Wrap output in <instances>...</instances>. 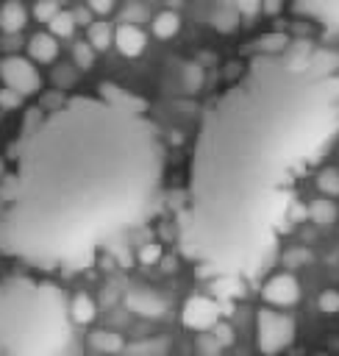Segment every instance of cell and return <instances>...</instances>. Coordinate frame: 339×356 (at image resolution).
<instances>
[{
  "label": "cell",
  "instance_id": "6da1fadb",
  "mask_svg": "<svg viewBox=\"0 0 339 356\" xmlns=\"http://www.w3.org/2000/svg\"><path fill=\"white\" fill-rule=\"evenodd\" d=\"M339 136V53H256L197 125L178 248L200 278H253L292 220L297 181Z\"/></svg>",
  "mask_w": 339,
  "mask_h": 356
},
{
  "label": "cell",
  "instance_id": "7a4b0ae2",
  "mask_svg": "<svg viewBox=\"0 0 339 356\" xmlns=\"http://www.w3.org/2000/svg\"><path fill=\"white\" fill-rule=\"evenodd\" d=\"M0 181V250L39 270H78L161 203L164 142L147 103L114 83L31 111Z\"/></svg>",
  "mask_w": 339,
  "mask_h": 356
},
{
  "label": "cell",
  "instance_id": "3957f363",
  "mask_svg": "<svg viewBox=\"0 0 339 356\" xmlns=\"http://www.w3.org/2000/svg\"><path fill=\"white\" fill-rule=\"evenodd\" d=\"M72 323L69 300L56 284L0 278V356H67Z\"/></svg>",
  "mask_w": 339,
  "mask_h": 356
},
{
  "label": "cell",
  "instance_id": "277c9868",
  "mask_svg": "<svg viewBox=\"0 0 339 356\" xmlns=\"http://www.w3.org/2000/svg\"><path fill=\"white\" fill-rule=\"evenodd\" d=\"M295 339V320L272 312V309H258L256 314V342L258 350L267 356H275L281 350H286Z\"/></svg>",
  "mask_w": 339,
  "mask_h": 356
},
{
  "label": "cell",
  "instance_id": "5b68a950",
  "mask_svg": "<svg viewBox=\"0 0 339 356\" xmlns=\"http://www.w3.org/2000/svg\"><path fill=\"white\" fill-rule=\"evenodd\" d=\"M0 78L8 89L19 92L22 97L28 95H36L39 86H42V78H39V70L33 67V61L22 58V56H8L0 61Z\"/></svg>",
  "mask_w": 339,
  "mask_h": 356
},
{
  "label": "cell",
  "instance_id": "8992f818",
  "mask_svg": "<svg viewBox=\"0 0 339 356\" xmlns=\"http://www.w3.org/2000/svg\"><path fill=\"white\" fill-rule=\"evenodd\" d=\"M261 295H264V300L272 303V306H292V303H297V298H300V284H297V278H295L292 273H278V275H272V278L264 284Z\"/></svg>",
  "mask_w": 339,
  "mask_h": 356
},
{
  "label": "cell",
  "instance_id": "52a82bcc",
  "mask_svg": "<svg viewBox=\"0 0 339 356\" xmlns=\"http://www.w3.org/2000/svg\"><path fill=\"white\" fill-rule=\"evenodd\" d=\"M217 303L208 300V298H189L186 306H183V323L195 331H206V328H214L217 325Z\"/></svg>",
  "mask_w": 339,
  "mask_h": 356
},
{
  "label": "cell",
  "instance_id": "ba28073f",
  "mask_svg": "<svg viewBox=\"0 0 339 356\" xmlns=\"http://www.w3.org/2000/svg\"><path fill=\"white\" fill-rule=\"evenodd\" d=\"M295 8L331 31H339V0H292Z\"/></svg>",
  "mask_w": 339,
  "mask_h": 356
},
{
  "label": "cell",
  "instance_id": "9c48e42d",
  "mask_svg": "<svg viewBox=\"0 0 339 356\" xmlns=\"http://www.w3.org/2000/svg\"><path fill=\"white\" fill-rule=\"evenodd\" d=\"M114 44H117V50H119L122 56L136 58V56H142V50H144V44H147V36H144V31H142L139 25L122 22V25L114 31Z\"/></svg>",
  "mask_w": 339,
  "mask_h": 356
},
{
  "label": "cell",
  "instance_id": "30bf717a",
  "mask_svg": "<svg viewBox=\"0 0 339 356\" xmlns=\"http://www.w3.org/2000/svg\"><path fill=\"white\" fill-rule=\"evenodd\" d=\"M125 303H128L131 312H136L142 317H161L164 309H167L164 300L156 292H150V289H133V292H128Z\"/></svg>",
  "mask_w": 339,
  "mask_h": 356
},
{
  "label": "cell",
  "instance_id": "8fae6325",
  "mask_svg": "<svg viewBox=\"0 0 339 356\" xmlns=\"http://www.w3.org/2000/svg\"><path fill=\"white\" fill-rule=\"evenodd\" d=\"M58 36L56 33H33L31 36V42H28V53H31V58L33 61H39V64H50V61H56V56H58V42H56Z\"/></svg>",
  "mask_w": 339,
  "mask_h": 356
},
{
  "label": "cell",
  "instance_id": "7c38bea8",
  "mask_svg": "<svg viewBox=\"0 0 339 356\" xmlns=\"http://www.w3.org/2000/svg\"><path fill=\"white\" fill-rule=\"evenodd\" d=\"M25 22H28V14H25V8H22L19 3H6V6L0 8V28H3L6 33L22 31Z\"/></svg>",
  "mask_w": 339,
  "mask_h": 356
},
{
  "label": "cell",
  "instance_id": "4fadbf2b",
  "mask_svg": "<svg viewBox=\"0 0 339 356\" xmlns=\"http://www.w3.org/2000/svg\"><path fill=\"white\" fill-rule=\"evenodd\" d=\"M336 203L328 197V195H322V197H317V200H311L308 203V217L317 222V225H331L333 220H336Z\"/></svg>",
  "mask_w": 339,
  "mask_h": 356
},
{
  "label": "cell",
  "instance_id": "5bb4252c",
  "mask_svg": "<svg viewBox=\"0 0 339 356\" xmlns=\"http://www.w3.org/2000/svg\"><path fill=\"white\" fill-rule=\"evenodd\" d=\"M178 28H181V17L175 11H158L153 17V33L158 39H172L178 33Z\"/></svg>",
  "mask_w": 339,
  "mask_h": 356
},
{
  "label": "cell",
  "instance_id": "9a60e30c",
  "mask_svg": "<svg viewBox=\"0 0 339 356\" xmlns=\"http://www.w3.org/2000/svg\"><path fill=\"white\" fill-rule=\"evenodd\" d=\"M86 42L94 47V50H106L111 42H114V31L108 22H89L86 25Z\"/></svg>",
  "mask_w": 339,
  "mask_h": 356
},
{
  "label": "cell",
  "instance_id": "2e32d148",
  "mask_svg": "<svg viewBox=\"0 0 339 356\" xmlns=\"http://www.w3.org/2000/svg\"><path fill=\"white\" fill-rule=\"evenodd\" d=\"M239 8H233V6H220L217 11H214V17H211V25L217 28V31H222V33H231L236 25H239Z\"/></svg>",
  "mask_w": 339,
  "mask_h": 356
},
{
  "label": "cell",
  "instance_id": "e0dca14e",
  "mask_svg": "<svg viewBox=\"0 0 339 356\" xmlns=\"http://www.w3.org/2000/svg\"><path fill=\"white\" fill-rule=\"evenodd\" d=\"M69 312H72V320L75 323L86 325V323L94 320V300L89 295H75L72 303H69Z\"/></svg>",
  "mask_w": 339,
  "mask_h": 356
},
{
  "label": "cell",
  "instance_id": "ac0fdd59",
  "mask_svg": "<svg viewBox=\"0 0 339 356\" xmlns=\"http://www.w3.org/2000/svg\"><path fill=\"white\" fill-rule=\"evenodd\" d=\"M89 342H92V348H97V350H103V353H117V350H122V345H125L122 337L114 334V331H92Z\"/></svg>",
  "mask_w": 339,
  "mask_h": 356
},
{
  "label": "cell",
  "instance_id": "d6986e66",
  "mask_svg": "<svg viewBox=\"0 0 339 356\" xmlns=\"http://www.w3.org/2000/svg\"><path fill=\"white\" fill-rule=\"evenodd\" d=\"M317 189H320L322 195H328V197H336V195H339V170H333V167L320 170V175H317Z\"/></svg>",
  "mask_w": 339,
  "mask_h": 356
},
{
  "label": "cell",
  "instance_id": "ffe728a7",
  "mask_svg": "<svg viewBox=\"0 0 339 356\" xmlns=\"http://www.w3.org/2000/svg\"><path fill=\"white\" fill-rule=\"evenodd\" d=\"M75 14H69V11H58L47 25H50V33H56V36H69L72 31H75Z\"/></svg>",
  "mask_w": 339,
  "mask_h": 356
},
{
  "label": "cell",
  "instance_id": "44dd1931",
  "mask_svg": "<svg viewBox=\"0 0 339 356\" xmlns=\"http://www.w3.org/2000/svg\"><path fill=\"white\" fill-rule=\"evenodd\" d=\"M72 58H75V64H78L81 70H89V67L94 64V47H92L89 42H78V44L72 47Z\"/></svg>",
  "mask_w": 339,
  "mask_h": 356
},
{
  "label": "cell",
  "instance_id": "7402d4cb",
  "mask_svg": "<svg viewBox=\"0 0 339 356\" xmlns=\"http://www.w3.org/2000/svg\"><path fill=\"white\" fill-rule=\"evenodd\" d=\"M58 11H61V8H58V3H56V0H39V3L33 6V17H36L39 22H50Z\"/></svg>",
  "mask_w": 339,
  "mask_h": 356
},
{
  "label": "cell",
  "instance_id": "603a6c76",
  "mask_svg": "<svg viewBox=\"0 0 339 356\" xmlns=\"http://www.w3.org/2000/svg\"><path fill=\"white\" fill-rule=\"evenodd\" d=\"M289 44V39L283 36V33H270V36H264L261 42H258V50L261 53H278V50H283Z\"/></svg>",
  "mask_w": 339,
  "mask_h": 356
},
{
  "label": "cell",
  "instance_id": "cb8c5ba5",
  "mask_svg": "<svg viewBox=\"0 0 339 356\" xmlns=\"http://www.w3.org/2000/svg\"><path fill=\"white\" fill-rule=\"evenodd\" d=\"M317 306H320L325 314H336V312H339V292H336V289H325V292L320 295Z\"/></svg>",
  "mask_w": 339,
  "mask_h": 356
},
{
  "label": "cell",
  "instance_id": "d4e9b609",
  "mask_svg": "<svg viewBox=\"0 0 339 356\" xmlns=\"http://www.w3.org/2000/svg\"><path fill=\"white\" fill-rule=\"evenodd\" d=\"M142 19H147V8L142 6V3H131L125 11H122V22H142Z\"/></svg>",
  "mask_w": 339,
  "mask_h": 356
},
{
  "label": "cell",
  "instance_id": "484cf974",
  "mask_svg": "<svg viewBox=\"0 0 339 356\" xmlns=\"http://www.w3.org/2000/svg\"><path fill=\"white\" fill-rule=\"evenodd\" d=\"M161 259V248L158 245H144L142 250H139V261H144V264H153V261H158Z\"/></svg>",
  "mask_w": 339,
  "mask_h": 356
},
{
  "label": "cell",
  "instance_id": "4316f807",
  "mask_svg": "<svg viewBox=\"0 0 339 356\" xmlns=\"http://www.w3.org/2000/svg\"><path fill=\"white\" fill-rule=\"evenodd\" d=\"M89 8L94 14H100V17H106V14L114 11V0H89Z\"/></svg>",
  "mask_w": 339,
  "mask_h": 356
},
{
  "label": "cell",
  "instance_id": "83f0119b",
  "mask_svg": "<svg viewBox=\"0 0 339 356\" xmlns=\"http://www.w3.org/2000/svg\"><path fill=\"white\" fill-rule=\"evenodd\" d=\"M236 3V8L242 11V14H247V17H253L256 11H261V0H233Z\"/></svg>",
  "mask_w": 339,
  "mask_h": 356
},
{
  "label": "cell",
  "instance_id": "f1b7e54d",
  "mask_svg": "<svg viewBox=\"0 0 339 356\" xmlns=\"http://www.w3.org/2000/svg\"><path fill=\"white\" fill-rule=\"evenodd\" d=\"M281 8H283V0H261V11L270 14V17L281 14Z\"/></svg>",
  "mask_w": 339,
  "mask_h": 356
},
{
  "label": "cell",
  "instance_id": "f546056e",
  "mask_svg": "<svg viewBox=\"0 0 339 356\" xmlns=\"http://www.w3.org/2000/svg\"><path fill=\"white\" fill-rule=\"evenodd\" d=\"M170 3H178V0H170Z\"/></svg>",
  "mask_w": 339,
  "mask_h": 356
},
{
  "label": "cell",
  "instance_id": "4dcf8cb0",
  "mask_svg": "<svg viewBox=\"0 0 339 356\" xmlns=\"http://www.w3.org/2000/svg\"><path fill=\"white\" fill-rule=\"evenodd\" d=\"M36 3H39V0H36Z\"/></svg>",
  "mask_w": 339,
  "mask_h": 356
}]
</instances>
